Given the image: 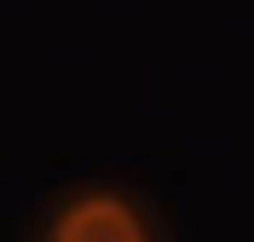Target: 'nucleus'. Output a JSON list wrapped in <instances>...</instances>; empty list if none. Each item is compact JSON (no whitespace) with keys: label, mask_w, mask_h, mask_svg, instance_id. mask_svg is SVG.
I'll return each mask as SVG.
<instances>
[{"label":"nucleus","mask_w":254,"mask_h":242,"mask_svg":"<svg viewBox=\"0 0 254 242\" xmlns=\"http://www.w3.org/2000/svg\"><path fill=\"white\" fill-rule=\"evenodd\" d=\"M52 242H150V231L133 213V202L93 191L52 219Z\"/></svg>","instance_id":"f257e3e1"}]
</instances>
